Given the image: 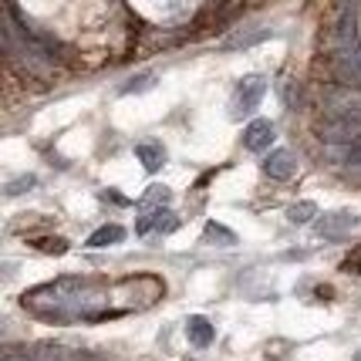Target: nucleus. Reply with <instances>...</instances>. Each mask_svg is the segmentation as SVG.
<instances>
[{
	"label": "nucleus",
	"instance_id": "1",
	"mask_svg": "<svg viewBox=\"0 0 361 361\" xmlns=\"http://www.w3.org/2000/svg\"><path fill=\"white\" fill-rule=\"evenodd\" d=\"M331 75L345 88H361V47L358 44H341L331 54Z\"/></svg>",
	"mask_w": 361,
	"mask_h": 361
},
{
	"label": "nucleus",
	"instance_id": "2",
	"mask_svg": "<svg viewBox=\"0 0 361 361\" xmlns=\"http://www.w3.org/2000/svg\"><path fill=\"white\" fill-rule=\"evenodd\" d=\"M267 94V78H260V75H250V78H243L236 85L233 92V102H230V115L233 118H243V115H250L257 105H260V98Z\"/></svg>",
	"mask_w": 361,
	"mask_h": 361
},
{
	"label": "nucleus",
	"instance_id": "3",
	"mask_svg": "<svg viewBox=\"0 0 361 361\" xmlns=\"http://www.w3.org/2000/svg\"><path fill=\"white\" fill-rule=\"evenodd\" d=\"M274 142V122L270 118H253L250 126L243 128V149L247 152H264Z\"/></svg>",
	"mask_w": 361,
	"mask_h": 361
},
{
	"label": "nucleus",
	"instance_id": "4",
	"mask_svg": "<svg viewBox=\"0 0 361 361\" xmlns=\"http://www.w3.org/2000/svg\"><path fill=\"white\" fill-rule=\"evenodd\" d=\"M321 139L328 142H361V118H328V126L321 128Z\"/></svg>",
	"mask_w": 361,
	"mask_h": 361
},
{
	"label": "nucleus",
	"instance_id": "5",
	"mask_svg": "<svg viewBox=\"0 0 361 361\" xmlns=\"http://www.w3.org/2000/svg\"><path fill=\"white\" fill-rule=\"evenodd\" d=\"M294 169H298V162H294V156L287 152V149H277V152H270L267 159H264V176H270V179H290L294 176Z\"/></svg>",
	"mask_w": 361,
	"mask_h": 361
},
{
	"label": "nucleus",
	"instance_id": "6",
	"mask_svg": "<svg viewBox=\"0 0 361 361\" xmlns=\"http://www.w3.org/2000/svg\"><path fill=\"white\" fill-rule=\"evenodd\" d=\"M267 37H274V31L270 27H257V31H247V27H236L233 34H226L223 37V51H236V47H253L260 44V41H267Z\"/></svg>",
	"mask_w": 361,
	"mask_h": 361
},
{
	"label": "nucleus",
	"instance_id": "7",
	"mask_svg": "<svg viewBox=\"0 0 361 361\" xmlns=\"http://www.w3.org/2000/svg\"><path fill=\"white\" fill-rule=\"evenodd\" d=\"M351 226H355V213H345V209L324 213V216L314 223V230L321 236H338V233H345V230H351Z\"/></svg>",
	"mask_w": 361,
	"mask_h": 361
},
{
	"label": "nucleus",
	"instance_id": "8",
	"mask_svg": "<svg viewBox=\"0 0 361 361\" xmlns=\"http://www.w3.org/2000/svg\"><path fill=\"white\" fill-rule=\"evenodd\" d=\"M186 338H189V345H196V348H209L213 345V324L206 321V317H189L186 321Z\"/></svg>",
	"mask_w": 361,
	"mask_h": 361
},
{
	"label": "nucleus",
	"instance_id": "9",
	"mask_svg": "<svg viewBox=\"0 0 361 361\" xmlns=\"http://www.w3.org/2000/svg\"><path fill=\"white\" fill-rule=\"evenodd\" d=\"M135 156L142 159V166L149 173H156V169H162V162H166V149H162V142H139L135 145Z\"/></svg>",
	"mask_w": 361,
	"mask_h": 361
},
{
	"label": "nucleus",
	"instance_id": "10",
	"mask_svg": "<svg viewBox=\"0 0 361 361\" xmlns=\"http://www.w3.org/2000/svg\"><path fill=\"white\" fill-rule=\"evenodd\" d=\"M126 240V226H118V223H105V226H98L92 236H88V247H111V243H122Z\"/></svg>",
	"mask_w": 361,
	"mask_h": 361
},
{
	"label": "nucleus",
	"instance_id": "11",
	"mask_svg": "<svg viewBox=\"0 0 361 361\" xmlns=\"http://www.w3.org/2000/svg\"><path fill=\"white\" fill-rule=\"evenodd\" d=\"M203 243H213V247H233V243H236V233H233V230H226L223 223H206Z\"/></svg>",
	"mask_w": 361,
	"mask_h": 361
},
{
	"label": "nucleus",
	"instance_id": "12",
	"mask_svg": "<svg viewBox=\"0 0 361 361\" xmlns=\"http://www.w3.org/2000/svg\"><path fill=\"white\" fill-rule=\"evenodd\" d=\"M169 200H173V192H169L166 186H149V192L139 200V209H142V213H149L152 206H159V209H162Z\"/></svg>",
	"mask_w": 361,
	"mask_h": 361
},
{
	"label": "nucleus",
	"instance_id": "13",
	"mask_svg": "<svg viewBox=\"0 0 361 361\" xmlns=\"http://www.w3.org/2000/svg\"><path fill=\"white\" fill-rule=\"evenodd\" d=\"M317 216V206L311 200H304V203H294L287 209V220L294 223V226H304V223H311Z\"/></svg>",
	"mask_w": 361,
	"mask_h": 361
},
{
	"label": "nucleus",
	"instance_id": "14",
	"mask_svg": "<svg viewBox=\"0 0 361 361\" xmlns=\"http://www.w3.org/2000/svg\"><path fill=\"white\" fill-rule=\"evenodd\" d=\"M152 85H156V75H149V71H145V75H139V78H128L126 85H122V94H132V92H149Z\"/></svg>",
	"mask_w": 361,
	"mask_h": 361
},
{
	"label": "nucleus",
	"instance_id": "15",
	"mask_svg": "<svg viewBox=\"0 0 361 361\" xmlns=\"http://www.w3.org/2000/svg\"><path fill=\"white\" fill-rule=\"evenodd\" d=\"M34 183H37L34 176H20V179H11V183H7V189H4V192H7L11 200H14V196H20V192H27V189L34 186Z\"/></svg>",
	"mask_w": 361,
	"mask_h": 361
},
{
	"label": "nucleus",
	"instance_id": "16",
	"mask_svg": "<svg viewBox=\"0 0 361 361\" xmlns=\"http://www.w3.org/2000/svg\"><path fill=\"white\" fill-rule=\"evenodd\" d=\"M34 247H37L41 253H64L68 250V240H61V236H54V240H51V236H47V240H37Z\"/></svg>",
	"mask_w": 361,
	"mask_h": 361
},
{
	"label": "nucleus",
	"instance_id": "17",
	"mask_svg": "<svg viewBox=\"0 0 361 361\" xmlns=\"http://www.w3.org/2000/svg\"><path fill=\"white\" fill-rule=\"evenodd\" d=\"M341 270H345V274H361V243H358V247H355V250H351V253L345 257V264H341Z\"/></svg>",
	"mask_w": 361,
	"mask_h": 361
},
{
	"label": "nucleus",
	"instance_id": "18",
	"mask_svg": "<svg viewBox=\"0 0 361 361\" xmlns=\"http://www.w3.org/2000/svg\"><path fill=\"white\" fill-rule=\"evenodd\" d=\"M345 162H348V166H361V142H358V145H351V149H348Z\"/></svg>",
	"mask_w": 361,
	"mask_h": 361
},
{
	"label": "nucleus",
	"instance_id": "19",
	"mask_svg": "<svg viewBox=\"0 0 361 361\" xmlns=\"http://www.w3.org/2000/svg\"><path fill=\"white\" fill-rule=\"evenodd\" d=\"M351 361H361V351H358V355H355V358H351Z\"/></svg>",
	"mask_w": 361,
	"mask_h": 361
}]
</instances>
